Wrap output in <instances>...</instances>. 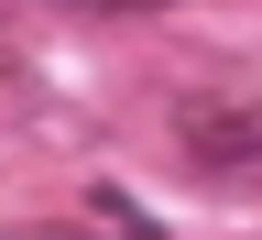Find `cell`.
Returning a JSON list of instances; mask_svg holds the SVG:
<instances>
[{"instance_id": "cell-1", "label": "cell", "mask_w": 262, "mask_h": 240, "mask_svg": "<svg viewBox=\"0 0 262 240\" xmlns=\"http://www.w3.org/2000/svg\"><path fill=\"white\" fill-rule=\"evenodd\" d=\"M164 131H175V164L196 186H262V98L251 88H186L164 110Z\"/></svg>"}, {"instance_id": "cell-2", "label": "cell", "mask_w": 262, "mask_h": 240, "mask_svg": "<svg viewBox=\"0 0 262 240\" xmlns=\"http://www.w3.org/2000/svg\"><path fill=\"white\" fill-rule=\"evenodd\" d=\"M77 11H175V0H77Z\"/></svg>"}, {"instance_id": "cell-3", "label": "cell", "mask_w": 262, "mask_h": 240, "mask_svg": "<svg viewBox=\"0 0 262 240\" xmlns=\"http://www.w3.org/2000/svg\"><path fill=\"white\" fill-rule=\"evenodd\" d=\"M11 240H88V229H11Z\"/></svg>"}]
</instances>
